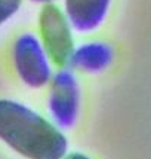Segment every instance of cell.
Wrapping results in <instances>:
<instances>
[{
  "label": "cell",
  "mask_w": 151,
  "mask_h": 159,
  "mask_svg": "<svg viewBox=\"0 0 151 159\" xmlns=\"http://www.w3.org/2000/svg\"><path fill=\"white\" fill-rule=\"evenodd\" d=\"M0 141L24 159H62L68 152V139L59 126L11 98H0Z\"/></svg>",
  "instance_id": "6da1fadb"
},
{
  "label": "cell",
  "mask_w": 151,
  "mask_h": 159,
  "mask_svg": "<svg viewBox=\"0 0 151 159\" xmlns=\"http://www.w3.org/2000/svg\"><path fill=\"white\" fill-rule=\"evenodd\" d=\"M73 27L62 6L56 3L43 5L37 18V37L55 69L70 67L76 48Z\"/></svg>",
  "instance_id": "7a4b0ae2"
},
{
  "label": "cell",
  "mask_w": 151,
  "mask_h": 159,
  "mask_svg": "<svg viewBox=\"0 0 151 159\" xmlns=\"http://www.w3.org/2000/svg\"><path fill=\"white\" fill-rule=\"evenodd\" d=\"M11 57L15 75L22 85L31 89L48 86L55 67L52 66L37 34L25 31L16 36L11 48Z\"/></svg>",
  "instance_id": "3957f363"
},
{
  "label": "cell",
  "mask_w": 151,
  "mask_h": 159,
  "mask_svg": "<svg viewBox=\"0 0 151 159\" xmlns=\"http://www.w3.org/2000/svg\"><path fill=\"white\" fill-rule=\"evenodd\" d=\"M82 89L74 70L56 69L48 83V110L50 120L61 129H71L80 116Z\"/></svg>",
  "instance_id": "277c9868"
},
{
  "label": "cell",
  "mask_w": 151,
  "mask_h": 159,
  "mask_svg": "<svg viewBox=\"0 0 151 159\" xmlns=\"http://www.w3.org/2000/svg\"><path fill=\"white\" fill-rule=\"evenodd\" d=\"M111 0H64V12L77 33H92L104 24Z\"/></svg>",
  "instance_id": "5b68a950"
},
{
  "label": "cell",
  "mask_w": 151,
  "mask_h": 159,
  "mask_svg": "<svg viewBox=\"0 0 151 159\" xmlns=\"http://www.w3.org/2000/svg\"><path fill=\"white\" fill-rule=\"evenodd\" d=\"M113 48L101 40H89L76 45L70 69L79 70L86 75H98L108 69L113 61Z\"/></svg>",
  "instance_id": "8992f818"
},
{
  "label": "cell",
  "mask_w": 151,
  "mask_h": 159,
  "mask_svg": "<svg viewBox=\"0 0 151 159\" xmlns=\"http://www.w3.org/2000/svg\"><path fill=\"white\" fill-rule=\"evenodd\" d=\"M22 6V0H0V27L14 18Z\"/></svg>",
  "instance_id": "52a82bcc"
},
{
  "label": "cell",
  "mask_w": 151,
  "mask_h": 159,
  "mask_svg": "<svg viewBox=\"0 0 151 159\" xmlns=\"http://www.w3.org/2000/svg\"><path fill=\"white\" fill-rule=\"evenodd\" d=\"M62 159H92L83 152H67Z\"/></svg>",
  "instance_id": "ba28073f"
},
{
  "label": "cell",
  "mask_w": 151,
  "mask_h": 159,
  "mask_svg": "<svg viewBox=\"0 0 151 159\" xmlns=\"http://www.w3.org/2000/svg\"><path fill=\"white\" fill-rule=\"evenodd\" d=\"M28 2H31V3H37V5H49V3H55L56 0H28Z\"/></svg>",
  "instance_id": "9c48e42d"
}]
</instances>
